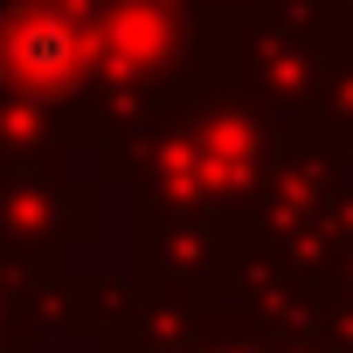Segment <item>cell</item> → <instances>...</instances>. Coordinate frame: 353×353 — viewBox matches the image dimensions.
Masks as SVG:
<instances>
[{"label": "cell", "instance_id": "obj_1", "mask_svg": "<svg viewBox=\"0 0 353 353\" xmlns=\"http://www.w3.org/2000/svg\"><path fill=\"white\" fill-rule=\"evenodd\" d=\"M0 70L21 97H77L104 70V28L70 0H21L0 21Z\"/></svg>", "mask_w": 353, "mask_h": 353}, {"label": "cell", "instance_id": "obj_2", "mask_svg": "<svg viewBox=\"0 0 353 353\" xmlns=\"http://www.w3.org/2000/svg\"><path fill=\"white\" fill-rule=\"evenodd\" d=\"M243 166H250L243 125H201V132H188V139H173L166 181L181 188V194H222V188L243 181Z\"/></svg>", "mask_w": 353, "mask_h": 353}, {"label": "cell", "instance_id": "obj_3", "mask_svg": "<svg viewBox=\"0 0 353 353\" xmlns=\"http://www.w3.org/2000/svg\"><path fill=\"white\" fill-rule=\"evenodd\" d=\"M97 28H104V70L111 77L152 70L166 56V42H173V21H166V8H152V0H118L111 14H97Z\"/></svg>", "mask_w": 353, "mask_h": 353}]
</instances>
